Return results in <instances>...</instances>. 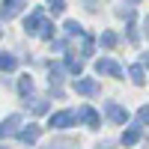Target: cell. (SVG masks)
Instances as JSON below:
<instances>
[{
	"instance_id": "6da1fadb",
	"label": "cell",
	"mask_w": 149,
	"mask_h": 149,
	"mask_svg": "<svg viewBox=\"0 0 149 149\" xmlns=\"http://www.w3.org/2000/svg\"><path fill=\"white\" fill-rule=\"evenodd\" d=\"M45 24H48V21H42V12H33V15L24 21V30H27V33H33V36H42Z\"/></svg>"
},
{
	"instance_id": "7a4b0ae2",
	"label": "cell",
	"mask_w": 149,
	"mask_h": 149,
	"mask_svg": "<svg viewBox=\"0 0 149 149\" xmlns=\"http://www.w3.org/2000/svg\"><path fill=\"white\" fill-rule=\"evenodd\" d=\"M74 93H81V95H93L95 90H98V84L95 81H90V78H74Z\"/></svg>"
},
{
	"instance_id": "3957f363",
	"label": "cell",
	"mask_w": 149,
	"mask_h": 149,
	"mask_svg": "<svg viewBox=\"0 0 149 149\" xmlns=\"http://www.w3.org/2000/svg\"><path fill=\"white\" fill-rule=\"evenodd\" d=\"M72 122H74V113H72V110H60V113L51 116V128H69Z\"/></svg>"
},
{
	"instance_id": "277c9868",
	"label": "cell",
	"mask_w": 149,
	"mask_h": 149,
	"mask_svg": "<svg viewBox=\"0 0 149 149\" xmlns=\"http://www.w3.org/2000/svg\"><path fill=\"white\" fill-rule=\"evenodd\" d=\"M95 72H98V74H113V78L122 74V69L113 63V60H98V63H95Z\"/></svg>"
},
{
	"instance_id": "5b68a950",
	"label": "cell",
	"mask_w": 149,
	"mask_h": 149,
	"mask_svg": "<svg viewBox=\"0 0 149 149\" xmlns=\"http://www.w3.org/2000/svg\"><path fill=\"white\" fill-rule=\"evenodd\" d=\"M39 134H42L39 125H30V128L18 131V140H21V143H36V140H39Z\"/></svg>"
},
{
	"instance_id": "8992f818",
	"label": "cell",
	"mask_w": 149,
	"mask_h": 149,
	"mask_svg": "<svg viewBox=\"0 0 149 149\" xmlns=\"http://www.w3.org/2000/svg\"><path fill=\"white\" fill-rule=\"evenodd\" d=\"M107 116L113 119V122H125V119H128V113H125V110H122L119 104H113V102L107 104Z\"/></svg>"
},
{
	"instance_id": "52a82bcc",
	"label": "cell",
	"mask_w": 149,
	"mask_h": 149,
	"mask_svg": "<svg viewBox=\"0 0 149 149\" xmlns=\"http://www.w3.org/2000/svg\"><path fill=\"white\" fill-rule=\"evenodd\" d=\"M18 122H21V116H15V113L3 119V128H0V131H3V137H9V134H15V128H18Z\"/></svg>"
},
{
	"instance_id": "ba28073f",
	"label": "cell",
	"mask_w": 149,
	"mask_h": 149,
	"mask_svg": "<svg viewBox=\"0 0 149 149\" xmlns=\"http://www.w3.org/2000/svg\"><path fill=\"white\" fill-rule=\"evenodd\" d=\"M81 119L86 122V125H98V113L93 107H81Z\"/></svg>"
},
{
	"instance_id": "9c48e42d",
	"label": "cell",
	"mask_w": 149,
	"mask_h": 149,
	"mask_svg": "<svg viewBox=\"0 0 149 149\" xmlns=\"http://www.w3.org/2000/svg\"><path fill=\"white\" fill-rule=\"evenodd\" d=\"M24 3H18V0H12V3H3V15L6 18H12V15H18V9H21Z\"/></svg>"
},
{
	"instance_id": "30bf717a",
	"label": "cell",
	"mask_w": 149,
	"mask_h": 149,
	"mask_svg": "<svg viewBox=\"0 0 149 149\" xmlns=\"http://www.w3.org/2000/svg\"><path fill=\"white\" fill-rule=\"evenodd\" d=\"M81 66H84V63H81L78 57H66V69H69L72 74H81Z\"/></svg>"
},
{
	"instance_id": "8fae6325",
	"label": "cell",
	"mask_w": 149,
	"mask_h": 149,
	"mask_svg": "<svg viewBox=\"0 0 149 149\" xmlns=\"http://www.w3.org/2000/svg\"><path fill=\"white\" fill-rule=\"evenodd\" d=\"M18 93H21V95H30V93H33V78H21V81H18Z\"/></svg>"
},
{
	"instance_id": "7c38bea8",
	"label": "cell",
	"mask_w": 149,
	"mask_h": 149,
	"mask_svg": "<svg viewBox=\"0 0 149 149\" xmlns=\"http://www.w3.org/2000/svg\"><path fill=\"white\" fill-rule=\"evenodd\" d=\"M128 74H131V81L137 84V86H140V84H146V78H143V69H140V66H131V69H128Z\"/></svg>"
},
{
	"instance_id": "4fadbf2b",
	"label": "cell",
	"mask_w": 149,
	"mask_h": 149,
	"mask_svg": "<svg viewBox=\"0 0 149 149\" xmlns=\"http://www.w3.org/2000/svg\"><path fill=\"white\" fill-rule=\"evenodd\" d=\"M137 140H140V131H137V128H131V131H125V134H122V143H125V146L137 143Z\"/></svg>"
},
{
	"instance_id": "5bb4252c",
	"label": "cell",
	"mask_w": 149,
	"mask_h": 149,
	"mask_svg": "<svg viewBox=\"0 0 149 149\" xmlns=\"http://www.w3.org/2000/svg\"><path fill=\"white\" fill-rule=\"evenodd\" d=\"M0 69H3V72H12V69H15V57L3 54V57H0Z\"/></svg>"
},
{
	"instance_id": "9a60e30c",
	"label": "cell",
	"mask_w": 149,
	"mask_h": 149,
	"mask_svg": "<svg viewBox=\"0 0 149 149\" xmlns=\"http://www.w3.org/2000/svg\"><path fill=\"white\" fill-rule=\"evenodd\" d=\"M116 15H119V18H131V15H134L131 3H128V6H119V9H116Z\"/></svg>"
},
{
	"instance_id": "2e32d148",
	"label": "cell",
	"mask_w": 149,
	"mask_h": 149,
	"mask_svg": "<svg viewBox=\"0 0 149 149\" xmlns=\"http://www.w3.org/2000/svg\"><path fill=\"white\" fill-rule=\"evenodd\" d=\"M66 33H69V36H78V33H81V24H78V21H69V24H66Z\"/></svg>"
},
{
	"instance_id": "e0dca14e",
	"label": "cell",
	"mask_w": 149,
	"mask_h": 149,
	"mask_svg": "<svg viewBox=\"0 0 149 149\" xmlns=\"http://www.w3.org/2000/svg\"><path fill=\"white\" fill-rule=\"evenodd\" d=\"M102 45H104V48H113V45H116V36H113V33H104V36H102Z\"/></svg>"
},
{
	"instance_id": "ac0fdd59",
	"label": "cell",
	"mask_w": 149,
	"mask_h": 149,
	"mask_svg": "<svg viewBox=\"0 0 149 149\" xmlns=\"http://www.w3.org/2000/svg\"><path fill=\"white\" fill-rule=\"evenodd\" d=\"M137 122H149V104H143L137 110Z\"/></svg>"
},
{
	"instance_id": "d6986e66",
	"label": "cell",
	"mask_w": 149,
	"mask_h": 149,
	"mask_svg": "<svg viewBox=\"0 0 149 149\" xmlns=\"http://www.w3.org/2000/svg\"><path fill=\"white\" fill-rule=\"evenodd\" d=\"M48 6H51V12H54V15H60V12L66 9V3H63V0H57V3H48Z\"/></svg>"
},
{
	"instance_id": "ffe728a7",
	"label": "cell",
	"mask_w": 149,
	"mask_h": 149,
	"mask_svg": "<svg viewBox=\"0 0 149 149\" xmlns=\"http://www.w3.org/2000/svg\"><path fill=\"white\" fill-rule=\"evenodd\" d=\"M45 110H48V102H36L33 104V113H45Z\"/></svg>"
},
{
	"instance_id": "44dd1931",
	"label": "cell",
	"mask_w": 149,
	"mask_h": 149,
	"mask_svg": "<svg viewBox=\"0 0 149 149\" xmlns=\"http://www.w3.org/2000/svg\"><path fill=\"white\" fill-rule=\"evenodd\" d=\"M143 63H146V66H149V54H143Z\"/></svg>"
}]
</instances>
